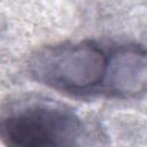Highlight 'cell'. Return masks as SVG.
I'll return each instance as SVG.
<instances>
[{"mask_svg": "<svg viewBox=\"0 0 147 147\" xmlns=\"http://www.w3.org/2000/svg\"><path fill=\"white\" fill-rule=\"evenodd\" d=\"M146 52L137 44L110 47L103 95L131 99L146 91Z\"/></svg>", "mask_w": 147, "mask_h": 147, "instance_id": "3", "label": "cell"}, {"mask_svg": "<svg viewBox=\"0 0 147 147\" xmlns=\"http://www.w3.org/2000/svg\"><path fill=\"white\" fill-rule=\"evenodd\" d=\"M85 134L76 111L52 99L28 95L0 107V140L8 146H74Z\"/></svg>", "mask_w": 147, "mask_h": 147, "instance_id": "1", "label": "cell"}, {"mask_svg": "<svg viewBox=\"0 0 147 147\" xmlns=\"http://www.w3.org/2000/svg\"><path fill=\"white\" fill-rule=\"evenodd\" d=\"M109 53L92 40L48 45L31 55L28 69L34 80L53 90L74 96L103 94Z\"/></svg>", "mask_w": 147, "mask_h": 147, "instance_id": "2", "label": "cell"}]
</instances>
